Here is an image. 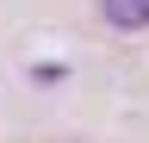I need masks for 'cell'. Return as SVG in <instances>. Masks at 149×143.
Wrapping results in <instances>:
<instances>
[{
  "mask_svg": "<svg viewBox=\"0 0 149 143\" xmlns=\"http://www.w3.org/2000/svg\"><path fill=\"white\" fill-rule=\"evenodd\" d=\"M112 31H149V0H100Z\"/></svg>",
  "mask_w": 149,
  "mask_h": 143,
  "instance_id": "1",
  "label": "cell"
}]
</instances>
